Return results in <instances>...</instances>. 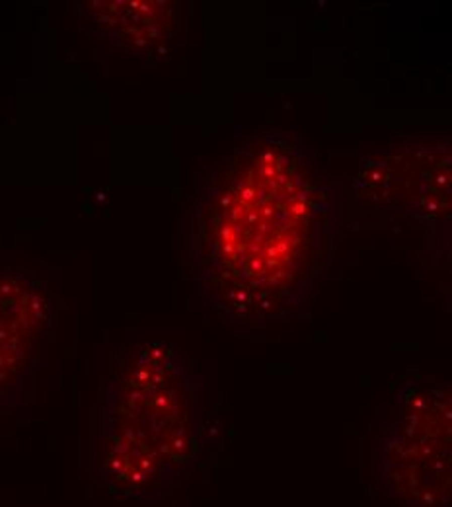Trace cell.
Instances as JSON below:
<instances>
[{
  "label": "cell",
  "mask_w": 452,
  "mask_h": 507,
  "mask_svg": "<svg viewBox=\"0 0 452 507\" xmlns=\"http://www.w3.org/2000/svg\"><path fill=\"white\" fill-rule=\"evenodd\" d=\"M205 390L185 357L145 343L119 363L100 410L96 474L111 495L152 503L203 447Z\"/></svg>",
  "instance_id": "2"
},
{
  "label": "cell",
  "mask_w": 452,
  "mask_h": 507,
  "mask_svg": "<svg viewBox=\"0 0 452 507\" xmlns=\"http://www.w3.org/2000/svg\"><path fill=\"white\" fill-rule=\"evenodd\" d=\"M336 224V185L300 137L265 133L234 149L187 217L195 300L228 322L285 318L326 275Z\"/></svg>",
  "instance_id": "1"
},
{
  "label": "cell",
  "mask_w": 452,
  "mask_h": 507,
  "mask_svg": "<svg viewBox=\"0 0 452 507\" xmlns=\"http://www.w3.org/2000/svg\"><path fill=\"white\" fill-rule=\"evenodd\" d=\"M376 160L402 181H357L366 195L392 183L376 199H388L425 223L452 213V147H415L396 154V164Z\"/></svg>",
  "instance_id": "4"
},
{
  "label": "cell",
  "mask_w": 452,
  "mask_h": 507,
  "mask_svg": "<svg viewBox=\"0 0 452 507\" xmlns=\"http://www.w3.org/2000/svg\"><path fill=\"white\" fill-rule=\"evenodd\" d=\"M53 328V308L26 275H0V412L24 400L41 369Z\"/></svg>",
  "instance_id": "3"
},
{
  "label": "cell",
  "mask_w": 452,
  "mask_h": 507,
  "mask_svg": "<svg viewBox=\"0 0 452 507\" xmlns=\"http://www.w3.org/2000/svg\"><path fill=\"white\" fill-rule=\"evenodd\" d=\"M86 12L94 35L123 49L164 41L174 24V8L168 2H92Z\"/></svg>",
  "instance_id": "5"
}]
</instances>
